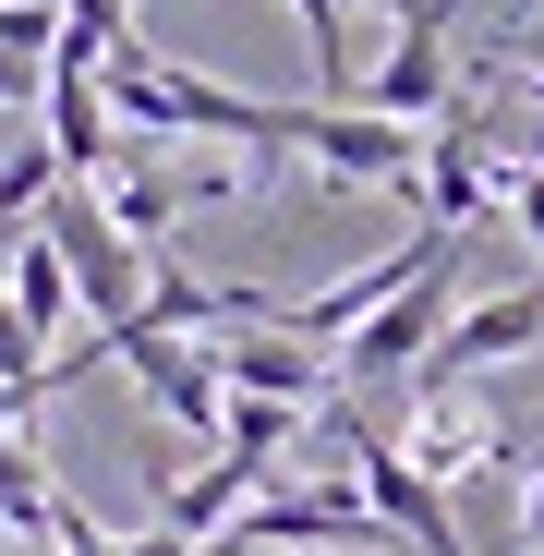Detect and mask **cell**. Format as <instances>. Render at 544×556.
<instances>
[{"instance_id":"1","label":"cell","mask_w":544,"mask_h":556,"mask_svg":"<svg viewBox=\"0 0 544 556\" xmlns=\"http://www.w3.org/2000/svg\"><path fill=\"white\" fill-rule=\"evenodd\" d=\"M37 230L61 242V266H73V303H85V327H122V315H146V242H122V218L98 206V181H61V194L37 206Z\"/></svg>"},{"instance_id":"2","label":"cell","mask_w":544,"mask_h":556,"mask_svg":"<svg viewBox=\"0 0 544 556\" xmlns=\"http://www.w3.org/2000/svg\"><path fill=\"white\" fill-rule=\"evenodd\" d=\"M315 435H339V447H351V484H363V508H376V520H388L412 556H472V544H460V520H447V484H423V472H412V447H400V435H376L363 412H327Z\"/></svg>"},{"instance_id":"3","label":"cell","mask_w":544,"mask_h":556,"mask_svg":"<svg viewBox=\"0 0 544 556\" xmlns=\"http://www.w3.org/2000/svg\"><path fill=\"white\" fill-rule=\"evenodd\" d=\"M447 278H460V242H447L423 278H412V291L400 303H376V315H363L351 339H339V376L351 388H388V376H423V351L447 339V315H460V303H447Z\"/></svg>"},{"instance_id":"4","label":"cell","mask_w":544,"mask_h":556,"mask_svg":"<svg viewBox=\"0 0 544 556\" xmlns=\"http://www.w3.org/2000/svg\"><path fill=\"white\" fill-rule=\"evenodd\" d=\"M110 339V363H134V388L181 424V435H218L230 424V388H218V351H194V339H169V327H146V315H122V327H98Z\"/></svg>"},{"instance_id":"5","label":"cell","mask_w":544,"mask_h":556,"mask_svg":"<svg viewBox=\"0 0 544 556\" xmlns=\"http://www.w3.org/2000/svg\"><path fill=\"white\" fill-rule=\"evenodd\" d=\"M532 339H544V266L520 278V291H484V303L447 315V339L423 351V388H472V376H496V363H520Z\"/></svg>"},{"instance_id":"6","label":"cell","mask_w":544,"mask_h":556,"mask_svg":"<svg viewBox=\"0 0 544 556\" xmlns=\"http://www.w3.org/2000/svg\"><path fill=\"white\" fill-rule=\"evenodd\" d=\"M447 98H460V73H447V13H423V25H400V49L351 85V110H388V122H435Z\"/></svg>"},{"instance_id":"7","label":"cell","mask_w":544,"mask_h":556,"mask_svg":"<svg viewBox=\"0 0 544 556\" xmlns=\"http://www.w3.org/2000/svg\"><path fill=\"white\" fill-rule=\"evenodd\" d=\"M218 388L230 400H327V351L315 339H291V327H230L218 339Z\"/></svg>"},{"instance_id":"8","label":"cell","mask_w":544,"mask_h":556,"mask_svg":"<svg viewBox=\"0 0 544 556\" xmlns=\"http://www.w3.org/2000/svg\"><path fill=\"white\" fill-rule=\"evenodd\" d=\"M37 110H49V157H61L73 181H110V169H122L134 134L110 122V85H98V73H61V61H49V98H37Z\"/></svg>"},{"instance_id":"9","label":"cell","mask_w":544,"mask_h":556,"mask_svg":"<svg viewBox=\"0 0 544 556\" xmlns=\"http://www.w3.org/2000/svg\"><path fill=\"white\" fill-rule=\"evenodd\" d=\"M61 61V0H0V110H37Z\"/></svg>"},{"instance_id":"10","label":"cell","mask_w":544,"mask_h":556,"mask_svg":"<svg viewBox=\"0 0 544 556\" xmlns=\"http://www.w3.org/2000/svg\"><path fill=\"white\" fill-rule=\"evenodd\" d=\"M0 291H13V315H25L37 339H61V327L85 315V303H73V266H61V242H49V230H25V242H13V266H0Z\"/></svg>"},{"instance_id":"11","label":"cell","mask_w":544,"mask_h":556,"mask_svg":"<svg viewBox=\"0 0 544 556\" xmlns=\"http://www.w3.org/2000/svg\"><path fill=\"white\" fill-rule=\"evenodd\" d=\"M0 400H13V412H37V400H49V339L13 315V291H0Z\"/></svg>"},{"instance_id":"12","label":"cell","mask_w":544,"mask_h":556,"mask_svg":"<svg viewBox=\"0 0 544 556\" xmlns=\"http://www.w3.org/2000/svg\"><path fill=\"white\" fill-rule=\"evenodd\" d=\"M61 181H73V169L49 157V134H37V146H13V157H0V230H25V218L61 194Z\"/></svg>"},{"instance_id":"13","label":"cell","mask_w":544,"mask_h":556,"mask_svg":"<svg viewBox=\"0 0 544 556\" xmlns=\"http://www.w3.org/2000/svg\"><path fill=\"white\" fill-rule=\"evenodd\" d=\"M291 13H303V49H315V85L351 98V0H291Z\"/></svg>"},{"instance_id":"14","label":"cell","mask_w":544,"mask_h":556,"mask_svg":"<svg viewBox=\"0 0 544 556\" xmlns=\"http://www.w3.org/2000/svg\"><path fill=\"white\" fill-rule=\"evenodd\" d=\"M508 206H520V230H532V254H544V169H508Z\"/></svg>"},{"instance_id":"15","label":"cell","mask_w":544,"mask_h":556,"mask_svg":"<svg viewBox=\"0 0 544 556\" xmlns=\"http://www.w3.org/2000/svg\"><path fill=\"white\" fill-rule=\"evenodd\" d=\"M520 544L544 556V459H532V472H520Z\"/></svg>"},{"instance_id":"16","label":"cell","mask_w":544,"mask_h":556,"mask_svg":"<svg viewBox=\"0 0 544 556\" xmlns=\"http://www.w3.org/2000/svg\"><path fill=\"white\" fill-rule=\"evenodd\" d=\"M388 13H400V25H423V13H460V0H388Z\"/></svg>"},{"instance_id":"17","label":"cell","mask_w":544,"mask_h":556,"mask_svg":"<svg viewBox=\"0 0 544 556\" xmlns=\"http://www.w3.org/2000/svg\"><path fill=\"white\" fill-rule=\"evenodd\" d=\"M520 169H544V122H532V146H520Z\"/></svg>"}]
</instances>
